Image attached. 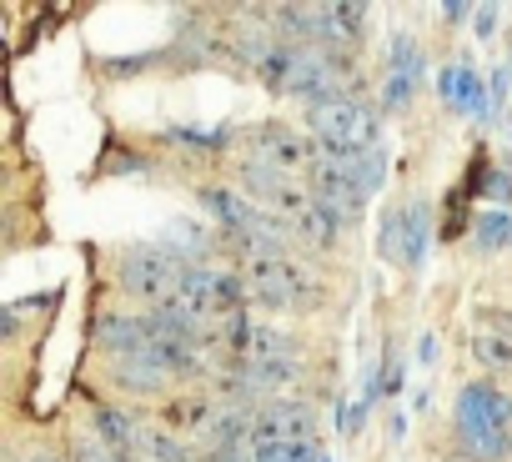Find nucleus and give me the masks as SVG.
<instances>
[{
  "mask_svg": "<svg viewBox=\"0 0 512 462\" xmlns=\"http://www.w3.org/2000/svg\"><path fill=\"white\" fill-rule=\"evenodd\" d=\"M307 126L317 131V141L352 146V151H377V136H382V116L362 96H332V101L307 106Z\"/></svg>",
  "mask_w": 512,
  "mask_h": 462,
  "instance_id": "obj_3",
  "label": "nucleus"
},
{
  "mask_svg": "<svg viewBox=\"0 0 512 462\" xmlns=\"http://www.w3.org/2000/svg\"><path fill=\"white\" fill-rule=\"evenodd\" d=\"M211 462H251V457H241V452H216Z\"/></svg>",
  "mask_w": 512,
  "mask_h": 462,
  "instance_id": "obj_14",
  "label": "nucleus"
},
{
  "mask_svg": "<svg viewBox=\"0 0 512 462\" xmlns=\"http://www.w3.org/2000/svg\"><path fill=\"white\" fill-rule=\"evenodd\" d=\"M136 457L141 462H196L186 442H176L166 427H141V442H136Z\"/></svg>",
  "mask_w": 512,
  "mask_h": 462,
  "instance_id": "obj_9",
  "label": "nucleus"
},
{
  "mask_svg": "<svg viewBox=\"0 0 512 462\" xmlns=\"http://www.w3.org/2000/svg\"><path fill=\"white\" fill-rule=\"evenodd\" d=\"M251 462H322L317 457V442H292V437H262L246 447Z\"/></svg>",
  "mask_w": 512,
  "mask_h": 462,
  "instance_id": "obj_8",
  "label": "nucleus"
},
{
  "mask_svg": "<svg viewBox=\"0 0 512 462\" xmlns=\"http://www.w3.org/2000/svg\"><path fill=\"white\" fill-rule=\"evenodd\" d=\"M472 357L487 367V372H512V342L497 337V332H472Z\"/></svg>",
  "mask_w": 512,
  "mask_h": 462,
  "instance_id": "obj_10",
  "label": "nucleus"
},
{
  "mask_svg": "<svg viewBox=\"0 0 512 462\" xmlns=\"http://www.w3.org/2000/svg\"><path fill=\"white\" fill-rule=\"evenodd\" d=\"M191 272V262L176 252V247H161V242H151V247H131L126 257H121V287L131 292V297H141V302H171L176 297V287H181V277Z\"/></svg>",
  "mask_w": 512,
  "mask_h": 462,
  "instance_id": "obj_4",
  "label": "nucleus"
},
{
  "mask_svg": "<svg viewBox=\"0 0 512 462\" xmlns=\"http://www.w3.org/2000/svg\"><path fill=\"white\" fill-rule=\"evenodd\" d=\"M502 242H512V221H507L502 211L482 216V221H477V247H482V252H492V247H502Z\"/></svg>",
  "mask_w": 512,
  "mask_h": 462,
  "instance_id": "obj_12",
  "label": "nucleus"
},
{
  "mask_svg": "<svg viewBox=\"0 0 512 462\" xmlns=\"http://www.w3.org/2000/svg\"><path fill=\"white\" fill-rule=\"evenodd\" d=\"M427 242H432V211L422 201H412L407 211L392 216V231H387V252L402 262V267H422L427 257Z\"/></svg>",
  "mask_w": 512,
  "mask_h": 462,
  "instance_id": "obj_6",
  "label": "nucleus"
},
{
  "mask_svg": "<svg viewBox=\"0 0 512 462\" xmlns=\"http://www.w3.org/2000/svg\"><path fill=\"white\" fill-rule=\"evenodd\" d=\"M116 382L131 387V392H161V387L176 382V377H171V372L156 362V352L146 347L141 357H121V362H116Z\"/></svg>",
  "mask_w": 512,
  "mask_h": 462,
  "instance_id": "obj_7",
  "label": "nucleus"
},
{
  "mask_svg": "<svg viewBox=\"0 0 512 462\" xmlns=\"http://www.w3.org/2000/svg\"><path fill=\"white\" fill-rule=\"evenodd\" d=\"M477 327H482V332H497V337L512 342V312H502V307H482V312H477Z\"/></svg>",
  "mask_w": 512,
  "mask_h": 462,
  "instance_id": "obj_13",
  "label": "nucleus"
},
{
  "mask_svg": "<svg viewBox=\"0 0 512 462\" xmlns=\"http://www.w3.org/2000/svg\"><path fill=\"white\" fill-rule=\"evenodd\" d=\"M161 332H156V322H151V312L146 317H131V312H106L101 317V327H96V342L121 362V357H141L151 342H156Z\"/></svg>",
  "mask_w": 512,
  "mask_h": 462,
  "instance_id": "obj_5",
  "label": "nucleus"
},
{
  "mask_svg": "<svg viewBox=\"0 0 512 462\" xmlns=\"http://www.w3.org/2000/svg\"><path fill=\"white\" fill-rule=\"evenodd\" d=\"M31 462H56V457H31Z\"/></svg>",
  "mask_w": 512,
  "mask_h": 462,
  "instance_id": "obj_15",
  "label": "nucleus"
},
{
  "mask_svg": "<svg viewBox=\"0 0 512 462\" xmlns=\"http://www.w3.org/2000/svg\"><path fill=\"white\" fill-rule=\"evenodd\" d=\"M216 412L201 402V397H186V402H171L166 407V427H181V432H211Z\"/></svg>",
  "mask_w": 512,
  "mask_h": 462,
  "instance_id": "obj_11",
  "label": "nucleus"
},
{
  "mask_svg": "<svg viewBox=\"0 0 512 462\" xmlns=\"http://www.w3.org/2000/svg\"><path fill=\"white\" fill-rule=\"evenodd\" d=\"M241 282H246V297L267 312H307V302L317 297V282L312 272L277 252V257H246L241 262Z\"/></svg>",
  "mask_w": 512,
  "mask_h": 462,
  "instance_id": "obj_2",
  "label": "nucleus"
},
{
  "mask_svg": "<svg viewBox=\"0 0 512 462\" xmlns=\"http://www.w3.org/2000/svg\"><path fill=\"white\" fill-rule=\"evenodd\" d=\"M457 437H462L467 457L502 462L512 452V397H502L487 382L462 387V397H457Z\"/></svg>",
  "mask_w": 512,
  "mask_h": 462,
  "instance_id": "obj_1",
  "label": "nucleus"
}]
</instances>
